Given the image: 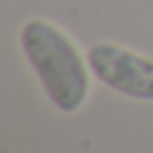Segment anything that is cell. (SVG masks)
<instances>
[{"label": "cell", "instance_id": "6da1fadb", "mask_svg": "<svg viewBox=\"0 0 153 153\" xmlns=\"http://www.w3.org/2000/svg\"><path fill=\"white\" fill-rule=\"evenodd\" d=\"M19 48L56 110L75 113L83 108L91 91V70L65 30L46 19H27L19 30Z\"/></svg>", "mask_w": 153, "mask_h": 153}, {"label": "cell", "instance_id": "7a4b0ae2", "mask_svg": "<svg viewBox=\"0 0 153 153\" xmlns=\"http://www.w3.org/2000/svg\"><path fill=\"white\" fill-rule=\"evenodd\" d=\"M91 78L121 97L153 102V56L137 54L126 46L97 40L86 48Z\"/></svg>", "mask_w": 153, "mask_h": 153}]
</instances>
